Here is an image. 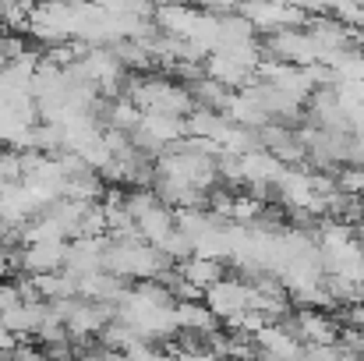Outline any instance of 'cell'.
Listing matches in <instances>:
<instances>
[{
    "instance_id": "17",
    "label": "cell",
    "mask_w": 364,
    "mask_h": 361,
    "mask_svg": "<svg viewBox=\"0 0 364 361\" xmlns=\"http://www.w3.org/2000/svg\"><path fill=\"white\" fill-rule=\"evenodd\" d=\"M340 25H347L350 32H364V4H354V0H343L333 14Z\"/></svg>"
},
{
    "instance_id": "8",
    "label": "cell",
    "mask_w": 364,
    "mask_h": 361,
    "mask_svg": "<svg viewBox=\"0 0 364 361\" xmlns=\"http://www.w3.org/2000/svg\"><path fill=\"white\" fill-rule=\"evenodd\" d=\"M195 21H198V11L188 7V4L170 0V4L152 7V25H156L159 32H166V36H181V39H188L191 28H195Z\"/></svg>"
},
{
    "instance_id": "6",
    "label": "cell",
    "mask_w": 364,
    "mask_h": 361,
    "mask_svg": "<svg viewBox=\"0 0 364 361\" xmlns=\"http://www.w3.org/2000/svg\"><path fill=\"white\" fill-rule=\"evenodd\" d=\"M64 251H68V241H32L11 262H14V269H25L32 276H43V273H57L64 266Z\"/></svg>"
},
{
    "instance_id": "19",
    "label": "cell",
    "mask_w": 364,
    "mask_h": 361,
    "mask_svg": "<svg viewBox=\"0 0 364 361\" xmlns=\"http://www.w3.org/2000/svg\"><path fill=\"white\" fill-rule=\"evenodd\" d=\"M21 305V294H18V283H0V312Z\"/></svg>"
},
{
    "instance_id": "1",
    "label": "cell",
    "mask_w": 364,
    "mask_h": 361,
    "mask_svg": "<svg viewBox=\"0 0 364 361\" xmlns=\"http://www.w3.org/2000/svg\"><path fill=\"white\" fill-rule=\"evenodd\" d=\"M166 266H173L156 244L145 241H107L103 269L121 276V280H156Z\"/></svg>"
},
{
    "instance_id": "16",
    "label": "cell",
    "mask_w": 364,
    "mask_h": 361,
    "mask_svg": "<svg viewBox=\"0 0 364 361\" xmlns=\"http://www.w3.org/2000/svg\"><path fill=\"white\" fill-rule=\"evenodd\" d=\"M156 248H159V251H163V255H166L170 262H184V258L191 255V238H188L184 231H177V227H173V231H170L166 238L159 241Z\"/></svg>"
},
{
    "instance_id": "12",
    "label": "cell",
    "mask_w": 364,
    "mask_h": 361,
    "mask_svg": "<svg viewBox=\"0 0 364 361\" xmlns=\"http://www.w3.org/2000/svg\"><path fill=\"white\" fill-rule=\"evenodd\" d=\"M177 269H181L184 283L198 287L202 294H205L216 280H223V262H216V258H198V255H188L184 262H177Z\"/></svg>"
},
{
    "instance_id": "15",
    "label": "cell",
    "mask_w": 364,
    "mask_h": 361,
    "mask_svg": "<svg viewBox=\"0 0 364 361\" xmlns=\"http://www.w3.org/2000/svg\"><path fill=\"white\" fill-rule=\"evenodd\" d=\"M25 181V163H21V149H4L0 152V184H21Z\"/></svg>"
},
{
    "instance_id": "25",
    "label": "cell",
    "mask_w": 364,
    "mask_h": 361,
    "mask_svg": "<svg viewBox=\"0 0 364 361\" xmlns=\"http://www.w3.org/2000/svg\"><path fill=\"white\" fill-rule=\"evenodd\" d=\"M68 361H85V358H68Z\"/></svg>"
},
{
    "instance_id": "24",
    "label": "cell",
    "mask_w": 364,
    "mask_h": 361,
    "mask_svg": "<svg viewBox=\"0 0 364 361\" xmlns=\"http://www.w3.org/2000/svg\"><path fill=\"white\" fill-rule=\"evenodd\" d=\"M7 64V50H4V36H0V68Z\"/></svg>"
},
{
    "instance_id": "10",
    "label": "cell",
    "mask_w": 364,
    "mask_h": 361,
    "mask_svg": "<svg viewBox=\"0 0 364 361\" xmlns=\"http://www.w3.org/2000/svg\"><path fill=\"white\" fill-rule=\"evenodd\" d=\"M184 131L191 135V138H205V142H223V135L230 131V120L223 117V114H216V110H191L188 117H184Z\"/></svg>"
},
{
    "instance_id": "11",
    "label": "cell",
    "mask_w": 364,
    "mask_h": 361,
    "mask_svg": "<svg viewBox=\"0 0 364 361\" xmlns=\"http://www.w3.org/2000/svg\"><path fill=\"white\" fill-rule=\"evenodd\" d=\"M188 93H191V103H195L198 110H216V114H223L227 103H230V96H234L227 85H220V82L209 78V75L195 78V82L188 85Z\"/></svg>"
},
{
    "instance_id": "26",
    "label": "cell",
    "mask_w": 364,
    "mask_h": 361,
    "mask_svg": "<svg viewBox=\"0 0 364 361\" xmlns=\"http://www.w3.org/2000/svg\"><path fill=\"white\" fill-rule=\"evenodd\" d=\"M0 361H4V355H0Z\"/></svg>"
},
{
    "instance_id": "23",
    "label": "cell",
    "mask_w": 364,
    "mask_h": 361,
    "mask_svg": "<svg viewBox=\"0 0 364 361\" xmlns=\"http://www.w3.org/2000/svg\"><path fill=\"white\" fill-rule=\"evenodd\" d=\"M100 361H131V358H127L124 351H103V355H100Z\"/></svg>"
},
{
    "instance_id": "5",
    "label": "cell",
    "mask_w": 364,
    "mask_h": 361,
    "mask_svg": "<svg viewBox=\"0 0 364 361\" xmlns=\"http://www.w3.org/2000/svg\"><path fill=\"white\" fill-rule=\"evenodd\" d=\"M251 305V283H241V280H216L209 291H205V308L216 315V319H230Z\"/></svg>"
},
{
    "instance_id": "20",
    "label": "cell",
    "mask_w": 364,
    "mask_h": 361,
    "mask_svg": "<svg viewBox=\"0 0 364 361\" xmlns=\"http://www.w3.org/2000/svg\"><path fill=\"white\" fill-rule=\"evenodd\" d=\"M209 14H230V11H237V4L241 0H198Z\"/></svg>"
},
{
    "instance_id": "9",
    "label": "cell",
    "mask_w": 364,
    "mask_h": 361,
    "mask_svg": "<svg viewBox=\"0 0 364 361\" xmlns=\"http://www.w3.org/2000/svg\"><path fill=\"white\" fill-rule=\"evenodd\" d=\"M134 227H138V238L145 241V244H159V241L177 227V220H173V209H170V206L152 202L145 213L134 216Z\"/></svg>"
},
{
    "instance_id": "2",
    "label": "cell",
    "mask_w": 364,
    "mask_h": 361,
    "mask_svg": "<svg viewBox=\"0 0 364 361\" xmlns=\"http://www.w3.org/2000/svg\"><path fill=\"white\" fill-rule=\"evenodd\" d=\"M188 131H184V117H170V114H141L134 131H131V145L141 149V152H163L166 145L181 142Z\"/></svg>"
},
{
    "instance_id": "18",
    "label": "cell",
    "mask_w": 364,
    "mask_h": 361,
    "mask_svg": "<svg viewBox=\"0 0 364 361\" xmlns=\"http://www.w3.org/2000/svg\"><path fill=\"white\" fill-rule=\"evenodd\" d=\"M336 188L347 195H361L364 192V167H343L336 174Z\"/></svg>"
},
{
    "instance_id": "3",
    "label": "cell",
    "mask_w": 364,
    "mask_h": 361,
    "mask_svg": "<svg viewBox=\"0 0 364 361\" xmlns=\"http://www.w3.org/2000/svg\"><path fill=\"white\" fill-rule=\"evenodd\" d=\"M262 57H272V61H283L294 68H308L318 61V50L304 28H279V32H269V39L262 43Z\"/></svg>"
},
{
    "instance_id": "7",
    "label": "cell",
    "mask_w": 364,
    "mask_h": 361,
    "mask_svg": "<svg viewBox=\"0 0 364 361\" xmlns=\"http://www.w3.org/2000/svg\"><path fill=\"white\" fill-rule=\"evenodd\" d=\"M202 68H205V75L209 78H216L220 85H227L230 93H241L244 85H251L255 82V71H247L244 64H237L230 53H223V50H216V53H209L205 61H202Z\"/></svg>"
},
{
    "instance_id": "22",
    "label": "cell",
    "mask_w": 364,
    "mask_h": 361,
    "mask_svg": "<svg viewBox=\"0 0 364 361\" xmlns=\"http://www.w3.org/2000/svg\"><path fill=\"white\" fill-rule=\"evenodd\" d=\"M343 0H308V11H318V14H326V11H336Z\"/></svg>"
},
{
    "instance_id": "4",
    "label": "cell",
    "mask_w": 364,
    "mask_h": 361,
    "mask_svg": "<svg viewBox=\"0 0 364 361\" xmlns=\"http://www.w3.org/2000/svg\"><path fill=\"white\" fill-rule=\"evenodd\" d=\"M107 234L100 238H71L64 251V273L68 276H89V273H103V255H107Z\"/></svg>"
},
{
    "instance_id": "21",
    "label": "cell",
    "mask_w": 364,
    "mask_h": 361,
    "mask_svg": "<svg viewBox=\"0 0 364 361\" xmlns=\"http://www.w3.org/2000/svg\"><path fill=\"white\" fill-rule=\"evenodd\" d=\"M177 361H220V355H213V351H181V355H173Z\"/></svg>"
},
{
    "instance_id": "13",
    "label": "cell",
    "mask_w": 364,
    "mask_h": 361,
    "mask_svg": "<svg viewBox=\"0 0 364 361\" xmlns=\"http://www.w3.org/2000/svg\"><path fill=\"white\" fill-rule=\"evenodd\" d=\"M223 117L230 120V124H241V127H251V131H258L262 124H269V114L247 96V93H234L230 96V103H227V110H223Z\"/></svg>"
},
{
    "instance_id": "14",
    "label": "cell",
    "mask_w": 364,
    "mask_h": 361,
    "mask_svg": "<svg viewBox=\"0 0 364 361\" xmlns=\"http://www.w3.org/2000/svg\"><path fill=\"white\" fill-rule=\"evenodd\" d=\"M173 315H177V326L188 330V333H213V312L202 305V301H173Z\"/></svg>"
}]
</instances>
